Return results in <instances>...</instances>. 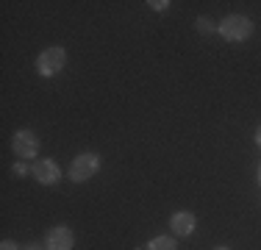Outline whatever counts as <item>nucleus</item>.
I'll return each instance as SVG.
<instances>
[{
	"label": "nucleus",
	"instance_id": "obj_1",
	"mask_svg": "<svg viewBox=\"0 0 261 250\" xmlns=\"http://www.w3.org/2000/svg\"><path fill=\"white\" fill-rule=\"evenodd\" d=\"M217 31H220V36L228 42H245L247 36L253 34V22L247 20L245 14H228L225 20L217 25Z\"/></svg>",
	"mask_w": 261,
	"mask_h": 250
},
{
	"label": "nucleus",
	"instance_id": "obj_2",
	"mask_svg": "<svg viewBox=\"0 0 261 250\" xmlns=\"http://www.w3.org/2000/svg\"><path fill=\"white\" fill-rule=\"evenodd\" d=\"M64 64H67V50L64 47H47V50H42V56L36 59V72L50 78V75L64 70Z\"/></svg>",
	"mask_w": 261,
	"mask_h": 250
},
{
	"label": "nucleus",
	"instance_id": "obj_3",
	"mask_svg": "<svg viewBox=\"0 0 261 250\" xmlns=\"http://www.w3.org/2000/svg\"><path fill=\"white\" fill-rule=\"evenodd\" d=\"M97 170H100V159H97V153H81V156L72 159V164H70V178L75 181V184H84V181H89Z\"/></svg>",
	"mask_w": 261,
	"mask_h": 250
},
{
	"label": "nucleus",
	"instance_id": "obj_4",
	"mask_svg": "<svg viewBox=\"0 0 261 250\" xmlns=\"http://www.w3.org/2000/svg\"><path fill=\"white\" fill-rule=\"evenodd\" d=\"M39 145L42 139L34 134V131H17L14 134V142H11V147H14V153L20 156V159H36L39 156Z\"/></svg>",
	"mask_w": 261,
	"mask_h": 250
},
{
	"label": "nucleus",
	"instance_id": "obj_5",
	"mask_svg": "<svg viewBox=\"0 0 261 250\" xmlns=\"http://www.w3.org/2000/svg\"><path fill=\"white\" fill-rule=\"evenodd\" d=\"M34 178L39 181V184L50 186V184H56V181L61 178V170H59V164H56L53 159H39L34 164Z\"/></svg>",
	"mask_w": 261,
	"mask_h": 250
},
{
	"label": "nucleus",
	"instance_id": "obj_6",
	"mask_svg": "<svg viewBox=\"0 0 261 250\" xmlns=\"http://www.w3.org/2000/svg\"><path fill=\"white\" fill-rule=\"evenodd\" d=\"M72 242H75V236L67 225H56L47 234V250H72Z\"/></svg>",
	"mask_w": 261,
	"mask_h": 250
},
{
	"label": "nucleus",
	"instance_id": "obj_7",
	"mask_svg": "<svg viewBox=\"0 0 261 250\" xmlns=\"http://www.w3.org/2000/svg\"><path fill=\"white\" fill-rule=\"evenodd\" d=\"M170 228H172V236H189L197 228V220L192 211H175L170 217Z\"/></svg>",
	"mask_w": 261,
	"mask_h": 250
},
{
	"label": "nucleus",
	"instance_id": "obj_8",
	"mask_svg": "<svg viewBox=\"0 0 261 250\" xmlns=\"http://www.w3.org/2000/svg\"><path fill=\"white\" fill-rule=\"evenodd\" d=\"M145 250H178V245H175V239H172V236H156V239L147 242Z\"/></svg>",
	"mask_w": 261,
	"mask_h": 250
},
{
	"label": "nucleus",
	"instance_id": "obj_9",
	"mask_svg": "<svg viewBox=\"0 0 261 250\" xmlns=\"http://www.w3.org/2000/svg\"><path fill=\"white\" fill-rule=\"evenodd\" d=\"M197 28H200L203 34H211V31H214V22H211L208 17H200V20H197Z\"/></svg>",
	"mask_w": 261,
	"mask_h": 250
},
{
	"label": "nucleus",
	"instance_id": "obj_10",
	"mask_svg": "<svg viewBox=\"0 0 261 250\" xmlns=\"http://www.w3.org/2000/svg\"><path fill=\"white\" fill-rule=\"evenodd\" d=\"M167 6H170L167 0H153V3H150V9H153V11H164Z\"/></svg>",
	"mask_w": 261,
	"mask_h": 250
},
{
	"label": "nucleus",
	"instance_id": "obj_11",
	"mask_svg": "<svg viewBox=\"0 0 261 250\" xmlns=\"http://www.w3.org/2000/svg\"><path fill=\"white\" fill-rule=\"evenodd\" d=\"M0 250H20V247H17V245H14V242H11V239H6L3 245H0Z\"/></svg>",
	"mask_w": 261,
	"mask_h": 250
},
{
	"label": "nucleus",
	"instance_id": "obj_12",
	"mask_svg": "<svg viewBox=\"0 0 261 250\" xmlns=\"http://www.w3.org/2000/svg\"><path fill=\"white\" fill-rule=\"evenodd\" d=\"M14 172L17 175H28V167L25 164H14Z\"/></svg>",
	"mask_w": 261,
	"mask_h": 250
},
{
	"label": "nucleus",
	"instance_id": "obj_13",
	"mask_svg": "<svg viewBox=\"0 0 261 250\" xmlns=\"http://www.w3.org/2000/svg\"><path fill=\"white\" fill-rule=\"evenodd\" d=\"M256 145L261 147V125H258V128H256Z\"/></svg>",
	"mask_w": 261,
	"mask_h": 250
},
{
	"label": "nucleus",
	"instance_id": "obj_14",
	"mask_svg": "<svg viewBox=\"0 0 261 250\" xmlns=\"http://www.w3.org/2000/svg\"><path fill=\"white\" fill-rule=\"evenodd\" d=\"M214 250H231V247H214Z\"/></svg>",
	"mask_w": 261,
	"mask_h": 250
},
{
	"label": "nucleus",
	"instance_id": "obj_15",
	"mask_svg": "<svg viewBox=\"0 0 261 250\" xmlns=\"http://www.w3.org/2000/svg\"><path fill=\"white\" fill-rule=\"evenodd\" d=\"M258 184H261V167H258Z\"/></svg>",
	"mask_w": 261,
	"mask_h": 250
},
{
	"label": "nucleus",
	"instance_id": "obj_16",
	"mask_svg": "<svg viewBox=\"0 0 261 250\" xmlns=\"http://www.w3.org/2000/svg\"><path fill=\"white\" fill-rule=\"evenodd\" d=\"M28 250H39V247H28Z\"/></svg>",
	"mask_w": 261,
	"mask_h": 250
}]
</instances>
